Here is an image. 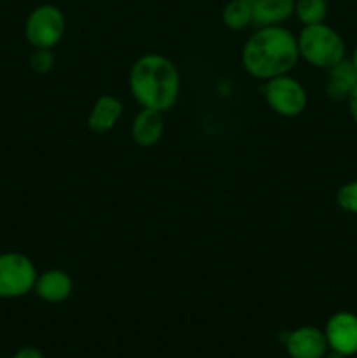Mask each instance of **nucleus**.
I'll use <instances>...</instances> for the list:
<instances>
[{
  "label": "nucleus",
  "mask_w": 357,
  "mask_h": 358,
  "mask_svg": "<svg viewBox=\"0 0 357 358\" xmlns=\"http://www.w3.org/2000/svg\"><path fill=\"white\" fill-rule=\"evenodd\" d=\"M300 62L296 35L286 27H259L241 48V66L251 77L270 80L286 76Z\"/></svg>",
  "instance_id": "f257e3e1"
},
{
  "label": "nucleus",
  "mask_w": 357,
  "mask_h": 358,
  "mask_svg": "<svg viewBox=\"0 0 357 358\" xmlns=\"http://www.w3.org/2000/svg\"><path fill=\"white\" fill-rule=\"evenodd\" d=\"M130 93L142 108L168 112L177 103L181 93V72L177 65L160 52H149L136 59L130 69Z\"/></svg>",
  "instance_id": "f03ea898"
},
{
  "label": "nucleus",
  "mask_w": 357,
  "mask_h": 358,
  "mask_svg": "<svg viewBox=\"0 0 357 358\" xmlns=\"http://www.w3.org/2000/svg\"><path fill=\"white\" fill-rule=\"evenodd\" d=\"M296 38L300 59H304L312 66L328 70L345 58V42L329 24H308Z\"/></svg>",
  "instance_id": "7ed1b4c3"
},
{
  "label": "nucleus",
  "mask_w": 357,
  "mask_h": 358,
  "mask_svg": "<svg viewBox=\"0 0 357 358\" xmlns=\"http://www.w3.org/2000/svg\"><path fill=\"white\" fill-rule=\"evenodd\" d=\"M66 31V17L58 6H37L24 21V38L34 49H52Z\"/></svg>",
  "instance_id": "20e7f679"
},
{
  "label": "nucleus",
  "mask_w": 357,
  "mask_h": 358,
  "mask_svg": "<svg viewBox=\"0 0 357 358\" xmlns=\"http://www.w3.org/2000/svg\"><path fill=\"white\" fill-rule=\"evenodd\" d=\"M37 275L35 264L24 254H0V299H18L34 292Z\"/></svg>",
  "instance_id": "39448f33"
},
{
  "label": "nucleus",
  "mask_w": 357,
  "mask_h": 358,
  "mask_svg": "<svg viewBox=\"0 0 357 358\" xmlns=\"http://www.w3.org/2000/svg\"><path fill=\"white\" fill-rule=\"evenodd\" d=\"M265 100L275 114L282 117H296L307 108L308 94L300 80L286 73L266 80Z\"/></svg>",
  "instance_id": "423d86ee"
},
{
  "label": "nucleus",
  "mask_w": 357,
  "mask_h": 358,
  "mask_svg": "<svg viewBox=\"0 0 357 358\" xmlns=\"http://www.w3.org/2000/svg\"><path fill=\"white\" fill-rule=\"evenodd\" d=\"M329 352L342 357H352L357 353V315L350 311H338L331 315L324 327Z\"/></svg>",
  "instance_id": "0eeeda50"
},
{
  "label": "nucleus",
  "mask_w": 357,
  "mask_h": 358,
  "mask_svg": "<svg viewBox=\"0 0 357 358\" xmlns=\"http://www.w3.org/2000/svg\"><path fill=\"white\" fill-rule=\"evenodd\" d=\"M284 346L289 358H326L329 352L324 331L314 325H303L290 331Z\"/></svg>",
  "instance_id": "6e6552de"
},
{
  "label": "nucleus",
  "mask_w": 357,
  "mask_h": 358,
  "mask_svg": "<svg viewBox=\"0 0 357 358\" xmlns=\"http://www.w3.org/2000/svg\"><path fill=\"white\" fill-rule=\"evenodd\" d=\"M74 290V282L70 275L62 269H48L37 275L34 292L38 299L48 304H59L70 297Z\"/></svg>",
  "instance_id": "1a4fd4ad"
},
{
  "label": "nucleus",
  "mask_w": 357,
  "mask_h": 358,
  "mask_svg": "<svg viewBox=\"0 0 357 358\" xmlns=\"http://www.w3.org/2000/svg\"><path fill=\"white\" fill-rule=\"evenodd\" d=\"M130 133H132V140L139 147L156 145L164 133L163 112L153 110V108H142L133 117Z\"/></svg>",
  "instance_id": "9d476101"
},
{
  "label": "nucleus",
  "mask_w": 357,
  "mask_h": 358,
  "mask_svg": "<svg viewBox=\"0 0 357 358\" xmlns=\"http://www.w3.org/2000/svg\"><path fill=\"white\" fill-rule=\"evenodd\" d=\"M122 101L114 94H102L94 100L90 114H88V128L93 133H107L118 124L121 119Z\"/></svg>",
  "instance_id": "9b49d317"
},
{
  "label": "nucleus",
  "mask_w": 357,
  "mask_h": 358,
  "mask_svg": "<svg viewBox=\"0 0 357 358\" xmlns=\"http://www.w3.org/2000/svg\"><path fill=\"white\" fill-rule=\"evenodd\" d=\"M357 86V69L354 66L352 59L338 62L328 69L326 76V94L335 101L349 100L350 93Z\"/></svg>",
  "instance_id": "f8f14e48"
},
{
  "label": "nucleus",
  "mask_w": 357,
  "mask_h": 358,
  "mask_svg": "<svg viewBox=\"0 0 357 358\" xmlns=\"http://www.w3.org/2000/svg\"><path fill=\"white\" fill-rule=\"evenodd\" d=\"M252 24L255 27H279L294 16V0H254Z\"/></svg>",
  "instance_id": "ddd939ff"
},
{
  "label": "nucleus",
  "mask_w": 357,
  "mask_h": 358,
  "mask_svg": "<svg viewBox=\"0 0 357 358\" xmlns=\"http://www.w3.org/2000/svg\"><path fill=\"white\" fill-rule=\"evenodd\" d=\"M224 27L241 31L252 24V3L248 0H230L223 9Z\"/></svg>",
  "instance_id": "4468645a"
},
{
  "label": "nucleus",
  "mask_w": 357,
  "mask_h": 358,
  "mask_svg": "<svg viewBox=\"0 0 357 358\" xmlns=\"http://www.w3.org/2000/svg\"><path fill=\"white\" fill-rule=\"evenodd\" d=\"M294 16L303 27L324 23L328 16V0H294Z\"/></svg>",
  "instance_id": "2eb2a0df"
},
{
  "label": "nucleus",
  "mask_w": 357,
  "mask_h": 358,
  "mask_svg": "<svg viewBox=\"0 0 357 358\" xmlns=\"http://www.w3.org/2000/svg\"><path fill=\"white\" fill-rule=\"evenodd\" d=\"M336 203L343 212L357 215V180L346 182L336 192Z\"/></svg>",
  "instance_id": "dca6fc26"
},
{
  "label": "nucleus",
  "mask_w": 357,
  "mask_h": 358,
  "mask_svg": "<svg viewBox=\"0 0 357 358\" xmlns=\"http://www.w3.org/2000/svg\"><path fill=\"white\" fill-rule=\"evenodd\" d=\"M30 66L35 73H49L55 66V55L52 49H34L30 56Z\"/></svg>",
  "instance_id": "f3484780"
},
{
  "label": "nucleus",
  "mask_w": 357,
  "mask_h": 358,
  "mask_svg": "<svg viewBox=\"0 0 357 358\" xmlns=\"http://www.w3.org/2000/svg\"><path fill=\"white\" fill-rule=\"evenodd\" d=\"M13 358H44V353L35 346H23L14 353Z\"/></svg>",
  "instance_id": "a211bd4d"
},
{
  "label": "nucleus",
  "mask_w": 357,
  "mask_h": 358,
  "mask_svg": "<svg viewBox=\"0 0 357 358\" xmlns=\"http://www.w3.org/2000/svg\"><path fill=\"white\" fill-rule=\"evenodd\" d=\"M349 108H350V115H352L354 117V121L357 122V86H356V90L352 91V93H350V96H349Z\"/></svg>",
  "instance_id": "6ab92c4d"
},
{
  "label": "nucleus",
  "mask_w": 357,
  "mask_h": 358,
  "mask_svg": "<svg viewBox=\"0 0 357 358\" xmlns=\"http://www.w3.org/2000/svg\"><path fill=\"white\" fill-rule=\"evenodd\" d=\"M326 358H345L342 357L340 353H335V352H328V355H326Z\"/></svg>",
  "instance_id": "aec40b11"
},
{
  "label": "nucleus",
  "mask_w": 357,
  "mask_h": 358,
  "mask_svg": "<svg viewBox=\"0 0 357 358\" xmlns=\"http://www.w3.org/2000/svg\"><path fill=\"white\" fill-rule=\"evenodd\" d=\"M352 63H354V66H356V69H357V45H356V49H354V55H352Z\"/></svg>",
  "instance_id": "412c9836"
},
{
  "label": "nucleus",
  "mask_w": 357,
  "mask_h": 358,
  "mask_svg": "<svg viewBox=\"0 0 357 358\" xmlns=\"http://www.w3.org/2000/svg\"><path fill=\"white\" fill-rule=\"evenodd\" d=\"M248 2H254V0H248Z\"/></svg>",
  "instance_id": "4be33fe9"
}]
</instances>
